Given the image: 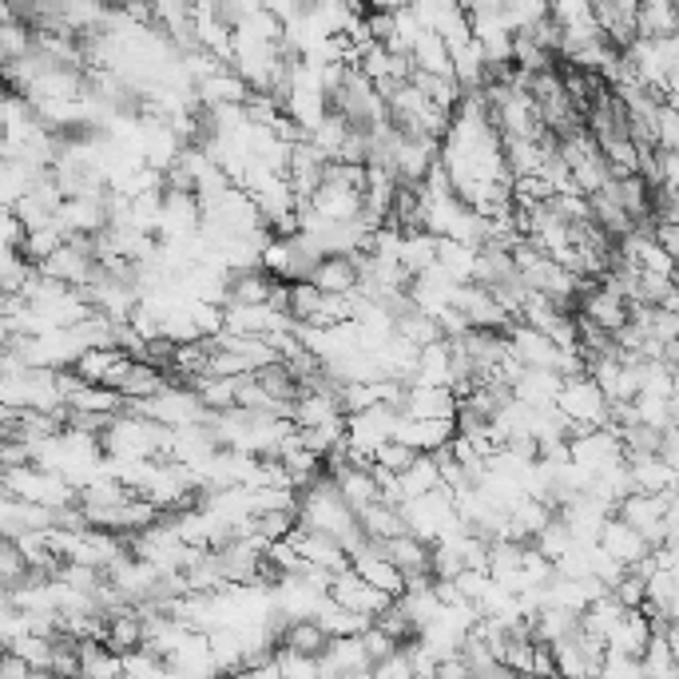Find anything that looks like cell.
<instances>
[{"instance_id":"1","label":"cell","mask_w":679,"mask_h":679,"mask_svg":"<svg viewBox=\"0 0 679 679\" xmlns=\"http://www.w3.org/2000/svg\"><path fill=\"white\" fill-rule=\"evenodd\" d=\"M608 406L612 401L604 398V389L596 386L593 378H568L561 389V398H556V409H561L576 429H584V433L608 429Z\"/></svg>"},{"instance_id":"2","label":"cell","mask_w":679,"mask_h":679,"mask_svg":"<svg viewBox=\"0 0 679 679\" xmlns=\"http://www.w3.org/2000/svg\"><path fill=\"white\" fill-rule=\"evenodd\" d=\"M505 338H509V354H513L524 369H553V374H561L564 349L556 346L549 334L533 331V326H524V322H513L505 331Z\"/></svg>"},{"instance_id":"3","label":"cell","mask_w":679,"mask_h":679,"mask_svg":"<svg viewBox=\"0 0 679 679\" xmlns=\"http://www.w3.org/2000/svg\"><path fill=\"white\" fill-rule=\"evenodd\" d=\"M331 600L342 604L346 612L369 616L374 624H378V616H386V612L394 608V596L378 593V588L362 581V576L354 573V568H349V573H342V576H334V581H331Z\"/></svg>"},{"instance_id":"4","label":"cell","mask_w":679,"mask_h":679,"mask_svg":"<svg viewBox=\"0 0 679 679\" xmlns=\"http://www.w3.org/2000/svg\"><path fill=\"white\" fill-rule=\"evenodd\" d=\"M453 311L466 314L473 331H497V334H505L509 326L516 322V318H509L505 306H501V302H497L493 294H489V286H477V282H469V286H461V291H457Z\"/></svg>"},{"instance_id":"5","label":"cell","mask_w":679,"mask_h":679,"mask_svg":"<svg viewBox=\"0 0 679 679\" xmlns=\"http://www.w3.org/2000/svg\"><path fill=\"white\" fill-rule=\"evenodd\" d=\"M286 541L299 549V556L311 564V568H322V573H331V576H342V573L354 568V561H349L346 549H342V544L334 541V536H326V533H311V529H302V524H299Z\"/></svg>"},{"instance_id":"6","label":"cell","mask_w":679,"mask_h":679,"mask_svg":"<svg viewBox=\"0 0 679 679\" xmlns=\"http://www.w3.org/2000/svg\"><path fill=\"white\" fill-rule=\"evenodd\" d=\"M437 164H441V139L401 136L398 152H394V175L401 179V187H421Z\"/></svg>"},{"instance_id":"7","label":"cell","mask_w":679,"mask_h":679,"mask_svg":"<svg viewBox=\"0 0 679 679\" xmlns=\"http://www.w3.org/2000/svg\"><path fill=\"white\" fill-rule=\"evenodd\" d=\"M457 401L453 389H441V386H406V398H401V414L414 421H457Z\"/></svg>"},{"instance_id":"8","label":"cell","mask_w":679,"mask_h":679,"mask_svg":"<svg viewBox=\"0 0 679 679\" xmlns=\"http://www.w3.org/2000/svg\"><path fill=\"white\" fill-rule=\"evenodd\" d=\"M581 314L584 318H593L600 331H608L612 338L624 331L631 322V306L624 299H616L612 291H604V286H596V282H584L581 291Z\"/></svg>"},{"instance_id":"9","label":"cell","mask_w":679,"mask_h":679,"mask_svg":"<svg viewBox=\"0 0 679 679\" xmlns=\"http://www.w3.org/2000/svg\"><path fill=\"white\" fill-rule=\"evenodd\" d=\"M600 549H604V553H608L616 564H624V568H636V564H644L651 553H656V549L648 544V536H644L640 529L624 524L620 516H612V521L604 524Z\"/></svg>"},{"instance_id":"10","label":"cell","mask_w":679,"mask_h":679,"mask_svg":"<svg viewBox=\"0 0 679 679\" xmlns=\"http://www.w3.org/2000/svg\"><path fill=\"white\" fill-rule=\"evenodd\" d=\"M0 529H4V541H17L24 533H52L56 529V509L4 497V505H0Z\"/></svg>"},{"instance_id":"11","label":"cell","mask_w":679,"mask_h":679,"mask_svg":"<svg viewBox=\"0 0 679 679\" xmlns=\"http://www.w3.org/2000/svg\"><path fill=\"white\" fill-rule=\"evenodd\" d=\"M318 671H322V679H349V676L374 671V664H369L362 636H349V640H331L326 656L318 660Z\"/></svg>"},{"instance_id":"12","label":"cell","mask_w":679,"mask_h":679,"mask_svg":"<svg viewBox=\"0 0 679 679\" xmlns=\"http://www.w3.org/2000/svg\"><path fill=\"white\" fill-rule=\"evenodd\" d=\"M453 437H457V421H414L401 414L394 441L418 449V453H437V449L453 446Z\"/></svg>"},{"instance_id":"13","label":"cell","mask_w":679,"mask_h":679,"mask_svg":"<svg viewBox=\"0 0 679 679\" xmlns=\"http://www.w3.org/2000/svg\"><path fill=\"white\" fill-rule=\"evenodd\" d=\"M331 477H334V481H338V493L346 497V505L354 509V513H358V516L382 501V489H378V477H374V469L342 466V469H334Z\"/></svg>"},{"instance_id":"14","label":"cell","mask_w":679,"mask_h":679,"mask_svg":"<svg viewBox=\"0 0 679 679\" xmlns=\"http://www.w3.org/2000/svg\"><path fill=\"white\" fill-rule=\"evenodd\" d=\"M354 573L362 576L366 584H374L378 593H386V596H406V576L394 568V564L386 561V553H382V544H374V549H366L362 556H354Z\"/></svg>"},{"instance_id":"15","label":"cell","mask_w":679,"mask_h":679,"mask_svg":"<svg viewBox=\"0 0 679 679\" xmlns=\"http://www.w3.org/2000/svg\"><path fill=\"white\" fill-rule=\"evenodd\" d=\"M561 516V509L556 505H549V501H533V497H524L521 505L509 513V541H521V544H529V541H536V536L549 529V524Z\"/></svg>"},{"instance_id":"16","label":"cell","mask_w":679,"mask_h":679,"mask_svg":"<svg viewBox=\"0 0 679 679\" xmlns=\"http://www.w3.org/2000/svg\"><path fill=\"white\" fill-rule=\"evenodd\" d=\"M346 418V409H342V398L334 389H318V394H302L294 401V426L299 429H318V426H331V421H342Z\"/></svg>"},{"instance_id":"17","label":"cell","mask_w":679,"mask_h":679,"mask_svg":"<svg viewBox=\"0 0 679 679\" xmlns=\"http://www.w3.org/2000/svg\"><path fill=\"white\" fill-rule=\"evenodd\" d=\"M561 389H564V378L561 374H553V369H524L521 382L513 386V394H516V401H524V406L549 409V406H556Z\"/></svg>"},{"instance_id":"18","label":"cell","mask_w":679,"mask_h":679,"mask_svg":"<svg viewBox=\"0 0 679 679\" xmlns=\"http://www.w3.org/2000/svg\"><path fill=\"white\" fill-rule=\"evenodd\" d=\"M195 96L203 100L207 107H243L247 100H251V87L239 80V72L234 69H223L219 76H211V80H203V84L195 87Z\"/></svg>"},{"instance_id":"19","label":"cell","mask_w":679,"mask_h":679,"mask_svg":"<svg viewBox=\"0 0 679 679\" xmlns=\"http://www.w3.org/2000/svg\"><path fill=\"white\" fill-rule=\"evenodd\" d=\"M311 203L326 223H349V219H358V215L366 211L358 191H346V187H331V184H322Z\"/></svg>"},{"instance_id":"20","label":"cell","mask_w":679,"mask_h":679,"mask_svg":"<svg viewBox=\"0 0 679 679\" xmlns=\"http://www.w3.org/2000/svg\"><path fill=\"white\" fill-rule=\"evenodd\" d=\"M651 636H656V631H651L648 616L636 608V612H628V616H624L620 628L612 631L608 651H616V656H631V660H644V651H648Z\"/></svg>"},{"instance_id":"21","label":"cell","mask_w":679,"mask_h":679,"mask_svg":"<svg viewBox=\"0 0 679 679\" xmlns=\"http://www.w3.org/2000/svg\"><path fill=\"white\" fill-rule=\"evenodd\" d=\"M414 382H418V386L453 389V346H449L446 338L421 349V362H418V374H414ZM414 382H409V386H414Z\"/></svg>"},{"instance_id":"22","label":"cell","mask_w":679,"mask_h":679,"mask_svg":"<svg viewBox=\"0 0 679 679\" xmlns=\"http://www.w3.org/2000/svg\"><path fill=\"white\" fill-rule=\"evenodd\" d=\"M636 32L640 40H671L679 32V4L671 0H651L636 12Z\"/></svg>"},{"instance_id":"23","label":"cell","mask_w":679,"mask_h":679,"mask_svg":"<svg viewBox=\"0 0 679 679\" xmlns=\"http://www.w3.org/2000/svg\"><path fill=\"white\" fill-rule=\"evenodd\" d=\"M358 267H354V259H346V254H331V259L318 262V271H314V286H318L322 294H354L358 291Z\"/></svg>"},{"instance_id":"24","label":"cell","mask_w":679,"mask_h":679,"mask_svg":"<svg viewBox=\"0 0 679 679\" xmlns=\"http://www.w3.org/2000/svg\"><path fill=\"white\" fill-rule=\"evenodd\" d=\"M631 481H636V493H651V497H668L671 489H679L676 469L664 461V457H648V461H628Z\"/></svg>"},{"instance_id":"25","label":"cell","mask_w":679,"mask_h":679,"mask_svg":"<svg viewBox=\"0 0 679 679\" xmlns=\"http://www.w3.org/2000/svg\"><path fill=\"white\" fill-rule=\"evenodd\" d=\"M80 676L84 679H124V656L104 640H80Z\"/></svg>"},{"instance_id":"26","label":"cell","mask_w":679,"mask_h":679,"mask_svg":"<svg viewBox=\"0 0 679 679\" xmlns=\"http://www.w3.org/2000/svg\"><path fill=\"white\" fill-rule=\"evenodd\" d=\"M167 386H171V382H167V374L159 366H152V362H132V369H127V378H124V386H119V394L136 406V401L159 398Z\"/></svg>"},{"instance_id":"27","label":"cell","mask_w":679,"mask_h":679,"mask_svg":"<svg viewBox=\"0 0 679 679\" xmlns=\"http://www.w3.org/2000/svg\"><path fill=\"white\" fill-rule=\"evenodd\" d=\"M437 267L453 282H461V286L477 282V251L466 243H457V239H437Z\"/></svg>"},{"instance_id":"28","label":"cell","mask_w":679,"mask_h":679,"mask_svg":"<svg viewBox=\"0 0 679 679\" xmlns=\"http://www.w3.org/2000/svg\"><path fill=\"white\" fill-rule=\"evenodd\" d=\"M414 72H426V76H453V52L437 32H426L414 49Z\"/></svg>"},{"instance_id":"29","label":"cell","mask_w":679,"mask_h":679,"mask_svg":"<svg viewBox=\"0 0 679 679\" xmlns=\"http://www.w3.org/2000/svg\"><path fill=\"white\" fill-rule=\"evenodd\" d=\"M318 628L331 636V640H349V636H366L374 628L369 616H358V612H346L342 604L326 600V608L318 612Z\"/></svg>"},{"instance_id":"30","label":"cell","mask_w":679,"mask_h":679,"mask_svg":"<svg viewBox=\"0 0 679 679\" xmlns=\"http://www.w3.org/2000/svg\"><path fill=\"white\" fill-rule=\"evenodd\" d=\"M274 286H279V279H271V274L262 271H243V274H231V302L234 306H267L274 294Z\"/></svg>"},{"instance_id":"31","label":"cell","mask_w":679,"mask_h":679,"mask_svg":"<svg viewBox=\"0 0 679 679\" xmlns=\"http://www.w3.org/2000/svg\"><path fill=\"white\" fill-rule=\"evenodd\" d=\"M398 485L406 501H418V497H429L433 489H441V466L433 461V453H421L418 461L398 477Z\"/></svg>"},{"instance_id":"32","label":"cell","mask_w":679,"mask_h":679,"mask_svg":"<svg viewBox=\"0 0 679 679\" xmlns=\"http://www.w3.org/2000/svg\"><path fill=\"white\" fill-rule=\"evenodd\" d=\"M279 648L299 651V656H306V660H322L326 648H331V636L318 628V620H299V624L286 628V636H282Z\"/></svg>"},{"instance_id":"33","label":"cell","mask_w":679,"mask_h":679,"mask_svg":"<svg viewBox=\"0 0 679 679\" xmlns=\"http://www.w3.org/2000/svg\"><path fill=\"white\" fill-rule=\"evenodd\" d=\"M401 267H406L409 279H421L426 271L437 267V239L429 231H414L406 234V243H401Z\"/></svg>"},{"instance_id":"34","label":"cell","mask_w":679,"mask_h":679,"mask_svg":"<svg viewBox=\"0 0 679 679\" xmlns=\"http://www.w3.org/2000/svg\"><path fill=\"white\" fill-rule=\"evenodd\" d=\"M191 389L203 398V406L211 409V414H231V409H239V378H215V374H207V378L191 382Z\"/></svg>"},{"instance_id":"35","label":"cell","mask_w":679,"mask_h":679,"mask_svg":"<svg viewBox=\"0 0 679 679\" xmlns=\"http://www.w3.org/2000/svg\"><path fill=\"white\" fill-rule=\"evenodd\" d=\"M398 608L406 612V620L414 624V628H418V636H421V631H426L429 624L441 616V608H446V604L437 600L433 584H429V588H409L406 596H398Z\"/></svg>"},{"instance_id":"36","label":"cell","mask_w":679,"mask_h":679,"mask_svg":"<svg viewBox=\"0 0 679 679\" xmlns=\"http://www.w3.org/2000/svg\"><path fill=\"white\" fill-rule=\"evenodd\" d=\"M358 521H362V529H366V536L374 544H386V541H394V536L406 533V516H401V509L382 505V501L374 509H366Z\"/></svg>"},{"instance_id":"37","label":"cell","mask_w":679,"mask_h":679,"mask_svg":"<svg viewBox=\"0 0 679 679\" xmlns=\"http://www.w3.org/2000/svg\"><path fill=\"white\" fill-rule=\"evenodd\" d=\"M107 648L116 651V656H132V651L144 648V620H139L136 612H127L119 620L107 624Z\"/></svg>"},{"instance_id":"38","label":"cell","mask_w":679,"mask_h":679,"mask_svg":"<svg viewBox=\"0 0 679 679\" xmlns=\"http://www.w3.org/2000/svg\"><path fill=\"white\" fill-rule=\"evenodd\" d=\"M513 69L524 72V76L553 72V52H544L533 36H513Z\"/></svg>"},{"instance_id":"39","label":"cell","mask_w":679,"mask_h":679,"mask_svg":"<svg viewBox=\"0 0 679 679\" xmlns=\"http://www.w3.org/2000/svg\"><path fill=\"white\" fill-rule=\"evenodd\" d=\"M398 338L414 342L418 349L433 346V342H441L446 334H441V326H437V318H429V314H421L418 306L406 314V318H398Z\"/></svg>"},{"instance_id":"40","label":"cell","mask_w":679,"mask_h":679,"mask_svg":"<svg viewBox=\"0 0 679 679\" xmlns=\"http://www.w3.org/2000/svg\"><path fill=\"white\" fill-rule=\"evenodd\" d=\"M322 299H326V294H322L314 282H291V318L299 322V326H311L322 311Z\"/></svg>"},{"instance_id":"41","label":"cell","mask_w":679,"mask_h":679,"mask_svg":"<svg viewBox=\"0 0 679 679\" xmlns=\"http://www.w3.org/2000/svg\"><path fill=\"white\" fill-rule=\"evenodd\" d=\"M32 564L24 561V553L17 549V541L0 544V581H4V593H17L20 584L29 581Z\"/></svg>"},{"instance_id":"42","label":"cell","mask_w":679,"mask_h":679,"mask_svg":"<svg viewBox=\"0 0 679 679\" xmlns=\"http://www.w3.org/2000/svg\"><path fill=\"white\" fill-rule=\"evenodd\" d=\"M576 544H581V541H576L573 529H568V524L561 521V516H556V521L549 524V529H544L541 536H536V549H541V553L549 556V561H553V564H556V561H564V556H568V553H573V549H576Z\"/></svg>"},{"instance_id":"43","label":"cell","mask_w":679,"mask_h":679,"mask_svg":"<svg viewBox=\"0 0 679 679\" xmlns=\"http://www.w3.org/2000/svg\"><path fill=\"white\" fill-rule=\"evenodd\" d=\"M12 656H20V660L29 664L32 671H49L52 668V651H56V644L44 640V636H20V640L9 644Z\"/></svg>"},{"instance_id":"44","label":"cell","mask_w":679,"mask_h":679,"mask_svg":"<svg viewBox=\"0 0 679 679\" xmlns=\"http://www.w3.org/2000/svg\"><path fill=\"white\" fill-rule=\"evenodd\" d=\"M418 457H421L418 449L401 446V441H389V446H382L378 457H374V469H386V473L401 477L409 466H414V461H418Z\"/></svg>"},{"instance_id":"45","label":"cell","mask_w":679,"mask_h":679,"mask_svg":"<svg viewBox=\"0 0 679 679\" xmlns=\"http://www.w3.org/2000/svg\"><path fill=\"white\" fill-rule=\"evenodd\" d=\"M414 648H418V644H406V648L394 651L386 664L374 668V679H414V671H418L414 668Z\"/></svg>"},{"instance_id":"46","label":"cell","mask_w":679,"mask_h":679,"mask_svg":"<svg viewBox=\"0 0 679 679\" xmlns=\"http://www.w3.org/2000/svg\"><path fill=\"white\" fill-rule=\"evenodd\" d=\"M656 147L668 152V156H679V112L671 104L660 107V127H656Z\"/></svg>"},{"instance_id":"47","label":"cell","mask_w":679,"mask_h":679,"mask_svg":"<svg viewBox=\"0 0 679 679\" xmlns=\"http://www.w3.org/2000/svg\"><path fill=\"white\" fill-rule=\"evenodd\" d=\"M362 644H366V656H369V664H374V668H378V664H386L389 656H394V651L401 648V644L394 640V636H386V631H382L378 624H374V628H369L366 636H362Z\"/></svg>"},{"instance_id":"48","label":"cell","mask_w":679,"mask_h":679,"mask_svg":"<svg viewBox=\"0 0 679 679\" xmlns=\"http://www.w3.org/2000/svg\"><path fill=\"white\" fill-rule=\"evenodd\" d=\"M600 679H644V664L631 660V656H616V651H608L600 664Z\"/></svg>"},{"instance_id":"49","label":"cell","mask_w":679,"mask_h":679,"mask_svg":"<svg viewBox=\"0 0 679 679\" xmlns=\"http://www.w3.org/2000/svg\"><path fill=\"white\" fill-rule=\"evenodd\" d=\"M651 234H656V243H660L664 251H668L671 259L679 262V223H676V219H668V223H656V231H651Z\"/></svg>"},{"instance_id":"50","label":"cell","mask_w":679,"mask_h":679,"mask_svg":"<svg viewBox=\"0 0 679 679\" xmlns=\"http://www.w3.org/2000/svg\"><path fill=\"white\" fill-rule=\"evenodd\" d=\"M437 679H473V671H469V664L461 656H453V660L437 664Z\"/></svg>"},{"instance_id":"51","label":"cell","mask_w":679,"mask_h":679,"mask_svg":"<svg viewBox=\"0 0 679 679\" xmlns=\"http://www.w3.org/2000/svg\"><path fill=\"white\" fill-rule=\"evenodd\" d=\"M0 676H4V679H32V668L20 660V656H12V651H9V656H4V671H0Z\"/></svg>"},{"instance_id":"52","label":"cell","mask_w":679,"mask_h":679,"mask_svg":"<svg viewBox=\"0 0 679 679\" xmlns=\"http://www.w3.org/2000/svg\"><path fill=\"white\" fill-rule=\"evenodd\" d=\"M668 96H671V100H679V72L668 80Z\"/></svg>"},{"instance_id":"53","label":"cell","mask_w":679,"mask_h":679,"mask_svg":"<svg viewBox=\"0 0 679 679\" xmlns=\"http://www.w3.org/2000/svg\"><path fill=\"white\" fill-rule=\"evenodd\" d=\"M671 426L679 429V394H676V398H671Z\"/></svg>"},{"instance_id":"54","label":"cell","mask_w":679,"mask_h":679,"mask_svg":"<svg viewBox=\"0 0 679 679\" xmlns=\"http://www.w3.org/2000/svg\"><path fill=\"white\" fill-rule=\"evenodd\" d=\"M671 219L679 223V191H671Z\"/></svg>"},{"instance_id":"55","label":"cell","mask_w":679,"mask_h":679,"mask_svg":"<svg viewBox=\"0 0 679 679\" xmlns=\"http://www.w3.org/2000/svg\"><path fill=\"white\" fill-rule=\"evenodd\" d=\"M593 679H600V676H593Z\"/></svg>"}]
</instances>
